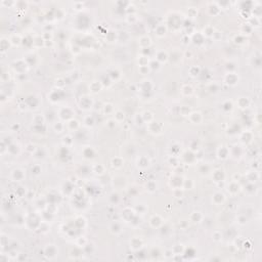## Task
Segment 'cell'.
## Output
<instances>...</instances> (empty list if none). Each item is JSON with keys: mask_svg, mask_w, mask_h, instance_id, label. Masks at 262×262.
<instances>
[{"mask_svg": "<svg viewBox=\"0 0 262 262\" xmlns=\"http://www.w3.org/2000/svg\"><path fill=\"white\" fill-rule=\"evenodd\" d=\"M143 240L138 239V238H134L130 241V248L133 250V251H138L143 248Z\"/></svg>", "mask_w": 262, "mask_h": 262, "instance_id": "cell-2", "label": "cell"}, {"mask_svg": "<svg viewBox=\"0 0 262 262\" xmlns=\"http://www.w3.org/2000/svg\"><path fill=\"white\" fill-rule=\"evenodd\" d=\"M181 92H182V94L185 95V96H191L194 92V89L191 85H184L182 87V89H181Z\"/></svg>", "mask_w": 262, "mask_h": 262, "instance_id": "cell-8", "label": "cell"}, {"mask_svg": "<svg viewBox=\"0 0 262 262\" xmlns=\"http://www.w3.org/2000/svg\"><path fill=\"white\" fill-rule=\"evenodd\" d=\"M93 171L95 172V173H99V174H101L103 173V171H105V168H103V166H101V165H95L94 167H93Z\"/></svg>", "mask_w": 262, "mask_h": 262, "instance_id": "cell-14", "label": "cell"}, {"mask_svg": "<svg viewBox=\"0 0 262 262\" xmlns=\"http://www.w3.org/2000/svg\"><path fill=\"white\" fill-rule=\"evenodd\" d=\"M112 162H116V164H113V166L116 168H120L123 166V160L121 158H115Z\"/></svg>", "mask_w": 262, "mask_h": 262, "instance_id": "cell-13", "label": "cell"}, {"mask_svg": "<svg viewBox=\"0 0 262 262\" xmlns=\"http://www.w3.org/2000/svg\"><path fill=\"white\" fill-rule=\"evenodd\" d=\"M224 195L221 193H216L215 195L213 196V199H212V201L214 202V204H216V205H219V204H221L223 201H224Z\"/></svg>", "mask_w": 262, "mask_h": 262, "instance_id": "cell-5", "label": "cell"}, {"mask_svg": "<svg viewBox=\"0 0 262 262\" xmlns=\"http://www.w3.org/2000/svg\"><path fill=\"white\" fill-rule=\"evenodd\" d=\"M57 248L54 247V245H47L44 249V255L46 256L48 259H53L55 256L57 255Z\"/></svg>", "mask_w": 262, "mask_h": 262, "instance_id": "cell-1", "label": "cell"}, {"mask_svg": "<svg viewBox=\"0 0 262 262\" xmlns=\"http://www.w3.org/2000/svg\"><path fill=\"white\" fill-rule=\"evenodd\" d=\"M161 224H162V219L159 215L154 216V217L151 219V225L153 227H159Z\"/></svg>", "mask_w": 262, "mask_h": 262, "instance_id": "cell-7", "label": "cell"}, {"mask_svg": "<svg viewBox=\"0 0 262 262\" xmlns=\"http://www.w3.org/2000/svg\"><path fill=\"white\" fill-rule=\"evenodd\" d=\"M125 119V116H124V113L122 111H117L115 113V120L116 122H121Z\"/></svg>", "mask_w": 262, "mask_h": 262, "instance_id": "cell-12", "label": "cell"}, {"mask_svg": "<svg viewBox=\"0 0 262 262\" xmlns=\"http://www.w3.org/2000/svg\"><path fill=\"white\" fill-rule=\"evenodd\" d=\"M24 178V172L21 169H15L13 171V179L15 181H20Z\"/></svg>", "mask_w": 262, "mask_h": 262, "instance_id": "cell-4", "label": "cell"}, {"mask_svg": "<svg viewBox=\"0 0 262 262\" xmlns=\"http://www.w3.org/2000/svg\"><path fill=\"white\" fill-rule=\"evenodd\" d=\"M225 81H226L227 84L233 86V85H235V84L238 83V81H239V77H238L235 73H229V74H227L226 77H225Z\"/></svg>", "mask_w": 262, "mask_h": 262, "instance_id": "cell-3", "label": "cell"}, {"mask_svg": "<svg viewBox=\"0 0 262 262\" xmlns=\"http://www.w3.org/2000/svg\"><path fill=\"white\" fill-rule=\"evenodd\" d=\"M54 129L57 132H61L64 129V124L61 123V122H57V123L54 124Z\"/></svg>", "mask_w": 262, "mask_h": 262, "instance_id": "cell-15", "label": "cell"}, {"mask_svg": "<svg viewBox=\"0 0 262 262\" xmlns=\"http://www.w3.org/2000/svg\"><path fill=\"white\" fill-rule=\"evenodd\" d=\"M13 45H20L22 43V38L20 35H13V37L10 38V41H9Z\"/></svg>", "mask_w": 262, "mask_h": 262, "instance_id": "cell-10", "label": "cell"}, {"mask_svg": "<svg viewBox=\"0 0 262 262\" xmlns=\"http://www.w3.org/2000/svg\"><path fill=\"white\" fill-rule=\"evenodd\" d=\"M191 216H195L196 218H193L191 219V221H194V222H201L202 220H203V215L201 214V212H194L193 214H191Z\"/></svg>", "mask_w": 262, "mask_h": 262, "instance_id": "cell-11", "label": "cell"}, {"mask_svg": "<svg viewBox=\"0 0 262 262\" xmlns=\"http://www.w3.org/2000/svg\"><path fill=\"white\" fill-rule=\"evenodd\" d=\"M38 168H39V167H38V166H35V167H34V168H32V173L36 174V175H37V174H39L40 172H41V170H40V169H39V170H37Z\"/></svg>", "mask_w": 262, "mask_h": 262, "instance_id": "cell-17", "label": "cell"}, {"mask_svg": "<svg viewBox=\"0 0 262 262\" xmlns=\"http://www.w3.org/2000/svg\"><path fill=\"white\" fill-rule=\"evenodd\" d=\"M103 111H105V114H110L111 112H113V105H112L111 103L105 105V107H103Z\"/></svg>", "mask_w": 262, "mask_h": 262, "instance_id": "cell-16", "label": "cell"}, {"mask_svg": "<svg viewBox=\"0 0 262 262\" xmlns=\"http://www.w3.org/2000/svg\"><path fill=\"white\" fill-rule=\"evenodd\" d=\"M168 59H169V57H168L166 52H164V51H160V52H158V54H157V61H158L166 63V61H168Z\"/></svg>", "mask_w": 262, "mask_h": 262, "instance_id": "cell-9", "label": "cell"}, {"mask_svg": "<svg viewBox=\"0 0 262 262\" xmlns=\"http://www.w3.org/2000/svg\"><path fill=\"white\" fill-rule=\"evenodd\" d=\"M110 229H111V233H114V235H119V233L122 231L121 224L118 222L113 223V224L111 225V227H110Z\"/></svg>", "mask_w": 262, "mask_h": 262, "instance_id": "cell-6", "label": "cell"}]
</instances>
